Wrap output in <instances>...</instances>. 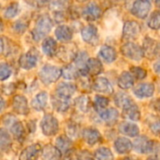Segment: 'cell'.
I'll return each instance as SVG.
<instances>
[{
	"label": "cell",
	"instance_id": "cell-1",
	"mask_svg": "<svg viewBox=\"0 0 160 160\" xmlns=\"http://www.w3.org/2000/svg\"><path fill=\"white\" fill-rule=\"evenodd\" d=\"M52 27V20L48 16H41L38 20L35 28L32 31L33 39L36 41H39L50 33Z\"/></svg>",
	"mask_w": 160,
	"mask_h": 160
},
{
	"label": "cell",
	"instance_id": "cell-2",
	"mask_svg": "<svg viewBox=\"0 0 160 160\" xmlns=\"http://www.w3.org/2000/svg\"><path fill=\"white\" fill-rule=\"evenodd\" d=\"M61 76V69L52 65L44 66L39 71V79L44 84L55 82Z\"/></svg>",
	"mask_w": 160,
	"mask_h": 160
},
{
	"label": "cell",
	"instance_id": "cell-3",
	"mask_svg": "<svg viewBox=\"0 0 160 160\" xmlns=\"http://www.w3.org/2000/svg\"><path fill=\"white\" fill-rule=\"evenodd\" d=\"M132 147H134L136 152H139L141 154H151L158 148V145L156 142L149 140L145 136H142L135 140Z\"/></svg>",
	"mask_w": 160,
	"mask_h": 160
},
{
	"label": "cell",
	"instance_id": "cell-4",
	"mask_svg": "<svg viewBox=\"0 0 160 160\" xmlns=\"http://www.w3.org/2000/svg\"><path fill=\"white\" fill-rule=\"evenodd\" d=\"M121 52L123 55L134 61H141L143 57L142 47H140L139 45L131 41H128L123 44L121 47Z\"/></svg>",
	"mask_w": 160,
	"mask_h": 160
},
{
	"label": "cell",
	"instance_id": "cell-5",
	"mask_svg": "<svg viewBox=\"0 0 160 160\" xmlns=\"http://www.w3.org/2000/svg\"><path fill=\"white\" fill-rule=\"evenodd\" d=\"M40 128L45 136H53L59 130L58 120L52 114H46L40 122Z\"/></svg>",
	"mask_w": 160,
	"mask_h": 160
},
{
	"label": "cell",
	"instance_id": "cell-6",
	"mask_svg": "<svg viewBox=\"0 0 160 160\" xmlns=\"http://www.w3.org/2000/svg\"><path fill=\"white\" fill-rule=\"evenodd\" d=\"M142 49L143 55L146 58L154 59L155 57H157L158 55L159 44L156 39L151 38L150 37H146L143 39V48H142Z\"/></svg>",
	"mask_w": 160,
	"mask_h": 160
},
{
	"label": "cell",
	"instance_id": "cell-7",
	"mask_svg": "<svg viewBox=\"0 0 160 160\" xmlns=\"http://www.w3.org/2000/svg\"><path fill=\"white\" fill-rule=\"evenodd\" d=\"M78 53V49L75 46V44L71 43V44H66V45H62L58 52H56L55 54H57L58 58L61 59L62 61L65 62H69L71 60H74V58L76 57Z\"/></svg>",
	"mask_w": 160,
	"mask_h": 160
},
{
	"label": "cell",
	"instance_id": "cell-8",
	"mask_svg": "<svg viewBox=\"0 0 160 160\" xmlns=\"http://www.w3.org/2000/svg\"><path fill=\"white\" fill-rule=\"evenodd\" d=\"M150 9L151 4L148 0H136L132 6L131 12L135 17L139 19H144L147 17Z\"/></svg>",
	"mask_w": 160,
	"mask_h": 160
},
{
	"label": "cell",
	"instance_id": "cell-9",
	"mask_svg": "<svg viewBox=\"0 0 160 160\" xmlns=\"http://www.w3.org/2000/svg\"><path fill=\"white\" fill-rule=\"evenodd\" d=\"M42 147L39 143H34L24 148L19 157V160H37L41 154Z\"/></svg>",
	"mask_w": 160,
	"mask_h": 160
},
{
	"label": "cell",
	"instance_id": "cell-10",
	"mask_svg": "<svg viewBox=\"0 0 160 160\" xmlns=\"http://www.w3.org/2000/svg\"><path fill=\"white\" fill-rule=\"evenodd\" d=\"M141 27L140 24L135 21H128L123 28V38L126 40H131L137 38L140 34Z\"/></svg>",
	"mask_w": 160,
	"mask_h": 160
},
{
	"label": "cell",
	"instance_id": "cell-11",
	"mask_svg": "<svg viewBox=\"0 0 160 160\" xmlns=\"http://www.w3.org/2000/svg\"><path fill=\"white\" fill-rule=\"evenodd\" d=\"M102 14L100 7L96 3V2H91L89 3L83 9L82 11V16L86 21L93 22L100 18Z\"/></svg>",
	"mask_w": 160,
	"mask_h": 160
},
{
	"label": "cell",
	"instance_id": "cell-12",
	"mask_svg": "<svg viewBox=\"0 0 160 160\" xmlns=\"http://www.w3.org/2000/svg\"><path fill=\"white\" fill-rule=\"evenodd\" d=\"M38 53L33 52L32 51H29L26 53H23L20 59H19V65L22 69L29 70L33 68H35L38 64Z\"/></svg>",
	"mask_w": 160,
	"mask_h": 160
},
{
	"label": "cell",
	"instance_id": "cell-13",
	"mask_svg": "<svg viewBox=\"0 0 160 160\" xmlns=\"http://www.w3.org/2000/svg\"><path fill=\"white\" fill-rule=\"evenodd\" d=\"M13 111L21 115H26L29 112V107L26 98L21 95H17L12 99Z\"/></svg>",
	"mask_w": 160,
	"mask_h": 160
},
{
	"label": "cell",
	"instance_id": "cell-14",
	"mask_svg": "<svg viewBox=\"0 0 160 160\" xmlns=\"http://www.w3.org/2000/svg\"><path fill=\"white\" fill-rule=\"evenodd\" d=\"M133 93L139 98H147L154 95L155 86L153 83H150V82L140 83L134 88Z\"/></svg>",
	"mask_w": 160,
	"mask_h": 160
},
{
	"label": "cell",
	"instance_id": "cell-15",
	"mask_svg": "<svg viewBox=\"0 0 160 160\" xmlns=\"http://www.w3.org/2000/svg\"><path fill=\"white\" fill-rule=\"evenodd\" d=\"M93 89L96 92H98L101 94H108V95L112 94V92H113L112 85L111 84L109 80L106 78H103V77H99L94 81Z\"/></svg>",
	"mask_w": 160,
	"mask_h": 160
},
{
	"label": "cell",
	"instance_id": "cell-16",
	"mask_svg": "<svg viewBox=\"0 0 160 160\" xmlns=\"http://www.w3.org/2000/svg\"><path fill=\"white\" fill-rule=\"evenodd\" d=\"M101 134L98 129L93 128H87L82 131V139L89 145H95L101 141Z\"/></svg>",
	"mask_w": 160,
	"mask_h": 160
},
{
	"label": "cell",
	"instance_id": "cell-17",
	"mask_svg": "<svg viewBox=\"0 0 160 160\" xmlns=\"http://www.w3.org/2000/svg\"><path fill=\"white\" fill-rule=\"evenodd\" d=\"M99 116L101 119H103L107 125L112 126L114 125L119 118V112L116 109L111 108V109H104L100 112H98Z\"/></svg>",
	"mask_w": 160,
	"mask_h": 160
},
{
	"label": "cell",
	"instance_id": "cell-18",
	"mask_svg": "<svg viewBox=\"0 0 160 160\" xmlns=\"http://www.w3.org/2000/svg\"><path fill=\"white\" fill-rule=\"evenodd\" d=\"M98 56L102 61L108 64H111L115 61L117 54H116V51L114 48L108 46V45H104L100 48L98 52Z\"/></svg>",
	"mask_w": 160,
	"mask_h": 160
},
{
	"label": "cell",
	"instance_id": "cell-19",
	"mask_svg": "<svg viewBox=\"0 0 160 160\" xmlns=\"http://www.w3.org/2000/svg\"><path fill=\"white\" fill-rule=\"evenodd\" d=\"M75 92L76 86L70 82H62L56 87V95L66 98H70Z\"/></svg>",
	"mask_w": 160,
	"mask_h": 160
},
{
	"label": "cell",
	"instance_id": "cell-20",
	"mask_svg": "<svg viewBox=\"0 0 160 160\" xmlns=\"http://www.w3.org/2000/svg\"><path fill=\"white\" fill-rule=\"evenodd\" d=\"M114 148L116 152L120 155H125L128 154L131 151L132 149V142L124 137L117 138L114 142Z\"/></svg>",
	"mask_w": 160,
	"mask_h": 160
},
{
	"label": "cell",
	"instance_id": "cell-21",
	"mask_svg": "<svg viewBox=\"0 0 160 160\" xmlns=\"http://www.w3.org/2000/svg\"><path fill=\"white\" fill-rule=\"evenodd\" d=\"M55 37L58 40L62 42H68L71 40L73 37V32L70 27L68 25H59L55 29Z\"/></svg>",
	"mask_w": 160,
	"mask_h": 160
},
{
	"label": "cell",
	"instance_id": "cell-22",
	"mask_svg": "<svg viewBox=\"0 0 160 160\" xmlns=\"http://www.w3.org/2000/svg\"><path fill=\"white\" fill-rule=\"evenodd\" d=\"M82 38L87 43H94L98 38V29L93 24H88L82 29Z\"/></svg>",
	"mask_w": 160,
	"mask_h": 160
},
{
	"label": "cell",
	"instance_id": "cell-23",
	"mask_svg": "<svg viewBox=\"0 0 160 160\" xmlns=\"http://www.w3.org/2000/svg\"><path fill=\"white\" fill-rule=\"evenodd\" d=\"M48 102V94L46 92L38 93L31 101V106L35 111H43Z\"/></svg>",
	"mask_w": 160,
	"mask_h": 160
},
{
	"label": "cell",
	"instance_id": "cell-24",
	"mask_svg": "<svg viewBox=\"0 0 160 160\" xmlns=\"http://www.w3.org/2000/svg\"><path fill=\"white\" fill-rule=\"evenodd\" d=\"M52 104L54 110L58 112H65L69 108V98H62L55 94V96H53L52 98Z\"/></svg>",
	"mask_w": 160,
	"mask_h": 160
},
{
	"label": "cell",
	"instance_id": "cell-25",
	"mask_svg": "<svg viewBox=\"0 0 160 160\" xmlns=\"http://www.w3.org/2000/svg\"><path fill=\"white\" fill-rule=\"evenodd\" d=\"M123 114L127 119L132 121H138L141 118V112L134 102L130 103L128 106L123 109Z\"/></svg>",
	"mask_w": 160,
	"mask_h": 160
},
{
	"label": "cell",
	"instance_id": "cell-26",
	"mask_svg": "<svg viewBox=\"0 0 160 160\" xmlns=\"http://www.w3.org/2000/svg\"><path fill=\"white\" fill-rule=\"evenodd\" d=\"M119 131L122 134L126 135V136H128V137H136V136L139 135L140 128H139V127L136 124L125 122V123L120 124V126H119Z\"/></svg>",
	"mask_w": 160,
	"mask_h": 160
},
{
	"label": "cell",
	"instance_id": "cell-27",
	"mask_svg": "<svg viewBox=\"0 0 160 160\" xmlns=\"http://www.w3.org/2000/svg\"><path fill=\"white\" fill-rule=\"evenodd\" d=\"M9 129H10V133L12 134V136L19 142H22L24 140L25 137V129L24 127L22 126V124L19 121H15L14 123H12L9 126Z\"/></svg>",
	"mask_w": 160,
	"mask_h": 160
},
{
	"label": "cell",
	"instance_id": "cell-28",
	"mask_svg": "<svg viewBox=\"0 0 160 160\" xmlns=\"http://www.w3.org/2000/svg\"><path fill=\"white\" fill-rule=\"evenodd\" d=\"M42 157L45 160H59L61 158V152L52 145H46L42 150Z\"/></svg>",
	"mask_w": 160,
	"mask_h": 160
},
{
	"label": "cell",
	"instance_id": "cell-29",
	"mask_svg": "<svg viewBox=\"0 0 160 160\" xmlns=\"http://www.w3.org/2000/svg\"><path fill=\"white\" fill-rule=\"evenodd\" d=\"M86 68H87L88 73L96 76V75H98L102 71L103 67H102V63L100 60L97 58H88L87 63H86Z\"/></svg>",
	"mask_w": 160,
	"mask_h": 160
},
{
	"label": "cell",
	"instance_id": "cell-30",
	"mask_svg": "<svg viewBox=\"0 0 160 160\" xmlns=\"http://www.w3.org/2000/svg\"><path fill=\"white\" fill-rule=\"evenodd\" d=\"M42 51L48 56H53L57 52L56 41L52 38H46L42 43Z\"/></svg>",
	"mask_w": 160,
	"mask_h": 160
},
{
	"label": "cell",
	"instance_id": "cell-31",
	"mask_svg": "<svg viewBox=\"0 0 160 160\" xmlns=\"http://www.w3.org/2000/svg\"><path fill=\"white\" fill-rule=\"evenodd\" d=\"M134 84V78L130 72L124 71L118 78V86L121 89H129Z\"/></svg>",
	"mask_w": 160,
	"mask_h": 160
},
{
	"label": "cell",
	"instance_id": "cell-32",
	"mask_svg": "<svg viewBox=\"0 0 160 160\" xmlns=\"http://www.w3.org/2000/svg\"><path fill=\"white\" fill-rule=\"evenodd\" d=\"M71 144H72V142H71L70 138H68L65 135L59 136L55 141V147L61 153H67L68 150H70Z\"/></svg>",
	"mask_w": 160,
	"mask_h": 160
},
{
	"label": "cell",
	"instance_id": "cell-33",
	"mask_svg": "<svg viewBox=\"0 0 160 160\" xmlns=\"http://www.w3.org/2000/svg\"><path fill=\"white\" fill-rule=\"evenodd\" d=\"M61 75L67 80H74L79 77V71L74 65H68L61 69Z\"/></svg>",
	"mask_w": 160,
	"mask_h": 160
},
{
	"label": "cell",
	"instance_id": "cell-34",
	"mask_svg": "<svg viewBox=\"0 0 160 160\" xmlns=\"http://www.w3.org/2000/svg\"><path fill=\"white\" fill-rule=\"evenodd\" d=\"M114 102H115V104H116L117 107H119V108H121L123 110L124 108H126L127 106H128L130 103H132L133 100L126 93L120 92V93H117L116 94V96L114 98Z\"/></svg>",
	"mask_w": 160,
	"mask_h": 160
},
{
	"label": "cell",
	"instance_id": "cell-35",
	"mask_svg": "<svg viewBox=\"0 0 160 160\" xmlns=\"http://www.w3.org/2000/svg\"><path fill=\"white\" fill-rule=\"evenodd\" d=\"M75 106L81 112H87L90 108V99L86 96H81L75 100Z\"/></svg>",
	"mask_w": 160,
	"mask_h": 160
},
{
	"label": "cell",
	"instance_id": "cell-36",
	"mask_svg": "<svg viewBox=\"0 0 160 160\" xmlns=\"http://www.w3.org/2000/svg\"><path fill=\"white\" fill-rule=\"evenodd\" d=\"M11 146V138L8 131L0 129V150L7 151Z\"/></svg>",
	"mask_w": 160,
	"mask_h": 160
},
{
	"label": "cell",
	"instance_id": "cell-37",
	"mask_svg": "<svg viewBox=\"0 0 160 160\" xmlns=\"http://www.w3.org/2000/svg\"><path fill=\"white\" fill-rule=\"evenodd\" d=\"M95 158L98 160H113V155L109 148L99 147L95 152Z\"/></svg>",
	"mask_w": 160,
	"mask_h": 160
},
{
	"label": "cell",
	"instance_id": "cell-38",
	"mask_svg": "<svg viewBox=\"0 0 160 160\" xmlns=\"http://www.w3.org/2000/svg\"><path fill=\"white\" fill-rule=\"evenodd\" d=\"M109 105V99L105 97H102V96H97L95 98V100H94V107L96 109V111L98 112L104 109H107Z\"/></svg>",
	"mask_w": 160,
	"mask_h": 160
},
{
	"label": "cell",
	"instance_id": "cell-39",
	"mask_svg": "<svg viewBox=\"0 0 160 160\" xmlns=\"http://www.w3.org/2000/svg\"><path fill=\"white\" fill-rule=\"evenodd\" d=\"M69 8V0H53L52 3V8L55 12H63Z\"/></svg>",
	"mask_w": 160,
	"mask_h": 160
},
{
	"label": "cell",
	"instance_id": "cell-40",
	"mask_svg": "<svg viewBox=\"0 0 160 160\" xmlns=\"http://www.w3.org/2000/svg\"><path fill=\"white\" fill-rule=\"evenodd\" d=\"M148 25L150 28L154 30H158L160 26V12L158 10L154 11L152 16L150 17V20L148 22Z\"/></svg>",
	"mask_w": 160,
	"mask_h": 160
},
{
	"label": "cell",
	"instance_id": "cell-41",
	"mask_svg": "<svg viewBox=\"0 0 160 160\" xmlns=\"http://www.w3.org/2000/svg\"><path fill=\"white\" fill-rule=\"evenodd\" d=\"M130 74L137 80H143L147 76V71L141 67H132L130 68Z\"/></svg>",
	"mask_w": 160,
	"mask_h": 160
},
{
	"label": "cell",
	"instance_id": "cell-42",
	"mask_svg": "<svg viewBox=\"0 0 160 160\" xmlns=\"http://www.w3.org/2000/svg\"><path fill=\"white\" fill-rule=\"evenodd\" d=\"M19 10H20L19 4L18 3H12L7 8L6 11H5V17L7 19H12L19 13Z\"/></svg>",
	"mask_w": 160,
	"mask_h": 160
},
{
	"label": "cell",
	"instance_id": "cell-43",
	"mask_svg": "<svg viewBox=\"0 0 160 160\" xmlns=\"http://www.w3.org/2000/svg\"><path fill=\"white\" fill-rule=\"evenodd\" d=\"M147 123H148V126L151 129V131L155 134V135H158L159 134V120L158 117L156 116H151L148 120H147Z\"/></svg>",
	"mask_w": 160,
	"mask_h": 160
},
{
	"label": "cell",
	"instance_id": "cell-44",
	"mask_svg": "<svg viewBox=\"0 0 160 160\" xmlns=\"http://www.w3.org/2000/svg\"><path fill=\"white\" fill-rule=\"evenodd\" d=\"M27 27H28V22L26 21L22 20V19L18 20L13 24V30H14V32L17 33V34H19V35L24 33L25 30L27 29Z\"/></svg>",
	"mask_w": 160,
	"mask_h": 160
},
{
	"label": "cell",
	"instance_id": "cell-45",
	"mask_svg": "<svg viewBox=\"0 0 160 160\" xmlns=\"http://www.w3.org/2000/svg\"><path fill=\"white\" fill-rule=\"evenodd\" d=\"M11 75V68L7 63H0V81H5Z\"/></svg>",
	"mask_w": 160,
	"mask_h": 160
},
{
	"label": "cell",
	"instance_id": "cell-46",
	"mask_svg": "<svg viewBox=\"0 0 160 160\" xmlns=\"http://www.w3.org/2000/svg\"><path fill=\"white\" fill-rule=\"evenodd\" d=\"M16 120H17V119H16V117H15V116H13V115H12V114H10V113H8V114L4 115V116H3V118H2V122L4 123V125L8 126V127H9L12 123H14Z\"/></svg>",
	"mask_w": 160,
	"mask_h": 160
},
{
	"label": "cell",
	"instance_id": "cell-47",
	"mask_svg": "<svg viewBox=\"0 0 160 160\" xmlns=\"http://www.w3.org/2000/svg\"><path fill=\"white\" fill-rule=\"evenodd\" d=\"M77 160H95L93 158V156L88 151H82L78 156Z\"/></svg>",
	"mask_w": 160,
	"mask_h": 160
},
{
	"label": "cell",
	"instance_id": "cell-48",
	"mask_svg": "<svg viewBox=\"0 0 160 160\" xmlns=\"http://www.w3.org/2000/svg\"><path fill=\"white\" fill-rule=\"evenodd\" d=\"M77 130H78V128L73 123L68 124V132L69 134L68 138H74L77 135V132H78Z\"/></svg>",
	"mask_w": 160,
	"mask_h": 160
},
{
	"label": "cell",
	"instance_id": "cell-49",
	"mask_svg": "<svg viewBox=\"0 0 160 160\" xmlns=\"http://www.w3.org/2000/svg\"><path fill=\"white\" fill-rule=\"evenodd\" d=\"M49 2H51V0H36V3L38 6L42 7V6H46Z\"/></svg>",
	"mask_w": 160,
	"mask_h": 160
},
{
	"label": "cell",
	"instance_id": "cell-50",
	"mask_svg": "<svg viewBox=\"0 0 160 160\" xmlns=\"http://www.w3.org/2000/svg\"><path fill=\"white\" fill-rule=\"evenodd\" d=\"M5 107H6V103H5V100H4V98L0 96V112L5 109Z\"/></svg>",
	"mask_w": 160,
	"mask_h": 160
},
{
	"label": "cell",
	"instance_id": "cell-51",
	"mask_svg": "<svg viewBox=\"0 0 160 160\" xmlns=\"http://www.w3.org/2000/svg\"><path fill=\"white\" fill-rule=\"evenodd\" d=\"M4 47H5V44H4V40L2 38H0V55L3 53L4 52Z\"/></svg>",
	"mask_w": 160,
	"mask_h": 160
},
{
	"label": "cell",
	"instance_id": "cell-52",
	"mask_svg": "<svg viewBox=\"0 0 160 160\" xmlns=\"http://www.w3.org/2000/svg\"><path fill=\"white\" fill-rule=\"evenodd\" d=\"M155 70H156V72L158 74L159 73V62H157L156 63V65H155Z\"/></svg>",
	"mask_w": 160,
	"mask_h": 160
},
{
	"label": "cell",
	"instance_id": "cell-53",
	"mask_svg": "<svg viewBox=\"0 0 160 160\" xmlns=\"http://www.w3.org/2000/svg\"><path fill=\"white\" fill-rule=\"evenodd\" d=\"M147 160H159L158 159V155H156V156H153V157H151V158H149Z\"/></svg>",
	"mask_w": 160,
	"mask_h": 160
},
{
	"label": "cell",
	"instance_id": "cell-54",
	"mask_svg": "<svg viewBox=\"0 0 160 160\" xmlns=\"http://www.w3.org/2000/svg\"><path fill=\"white\" fill-rule=\"evenodd\" d=\"M3 29H4V24H3V22H2V20L0 19V33L3 31Z\"/></svg>",
	"mask_w": 160,
	"mask_h": 160
},
{
	"label": "cell",
	"instance_id": "cell-55",
	"mask_svg": "<svg viewBox=\"0 0 160 160\" xmlns=\"http://www.w3.org/2000/svg\"><path fill=\"white\" fill-rule=\"evenodd\" d=\"M122 160H133V159H131V158H124V159H122Z\"/></svg>",
	"mask_w": 160,
	"mask_h": 160
},
{
	"label": "cell",
	"instance_id": "cell-56",
	"mask_svg": "<svg viewBox=\"0 0 160 160\" xmlns=\"http://www.w3.org/2000/svg\"><path fill=\"white\" fill-rule=\"evenodd\" d=\"M148 1H155V2H157V3L158 4V1H159V0H148Z\"/></svg>",
	"mask_w": 160,
	"mask_h": 160
},
{
	"label": "cell",
	"instance_id": "cell-57",
	"mask_svg": "<svg viewBox=\"0 0 160 160\" xmlns=\"http://www.w3.org/2000/svg\"><path fill=\"white\" fill-rule=\"evenodd\" d=\"M79 1H81V2H83V1H86V0H79Z\"/></svg>",
	"mask_w": 160,
	"mask_h": 160
},
{
	"label": "cell",
	"instance_id": "cell-58",
	"mask_svg": "<svg viewBox=\"0 0 160 160\" xmlns=\"http://www.w3.org/2000/svg\"><path fill=\"white\" fill-rule=\"evenodd\" d=\"M111 1H121V0H111Z\"/></svg>",
	"mask_w": 160,
	"mask_h": 160
}]
</instances>
